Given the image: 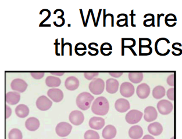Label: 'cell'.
<instances>
[{"label": "cell", "mask_w": 182, "mask_h": 139, "mask_svg": "<svg viewBox=\"0 0 182 139\" xmlns=\"http://www.w3.org/2000/svg\"><path fill=\"white\" fill-rule=\"evenodd\" d=\"M110 110L109 101L105 97L100 96L96 99L91 105L92 112L97 115H105Z\"/></svg>", "instance_id": "6da1fadb"}, {"label": "cell", "mask_w": 182, "mask_h": 139, "mask_svg": "<svg viewBox=\"0 0 182 139\" xmlns=\"http://www.w3.org/2000/svg\"><path fill=\"white\" fill-rule=\"evenodd\" d=\"M94 99V97L89 92H85L80 93L77 96L76 102L77 107L82 110L86 111L91 107L92 101Z\"/></svg>", "instance_id": "7a4b0ae2"}, {"label": "cell", "mask_w": 182, "mask_h": 139, "mask_svg": "<svg viewBox=\"0 0 182 139\" xmlns=\"http://www.w3.org/2000/svg\"><path fill=\"white\" fill-rule=\"evenodd\" d=\"M169 43L170 41L169 39L164 37L157 39L155 43V51L156 54L161 56L168 55L170 51V50L167 48V45Z\"/></svg>", "instance_id": "3957f363"}, {"label": "cell", "mask_w": 182, "mask_h": 139, "mask_svg": "<svg viewBox=\"0 0 182 139\" xmlns=\"http://www.w3.org/2000/svg\"><path fill=\"white\" fill-rule=\"evenodd\" d=\"M90 92L96 95H101L105 89V83L101 78H94L89 84Z\"/></svg>", "instance_id": "277c9868"}, {"label": "cell", "mask_w": 182, "mask_h": 139, "mask_svg": "<svg viewBox=\"0 0 182 139\" xmlns=\"http://www.w3.org/2000/svg\"><path fill=\"white\" fill-rule=\"evenodd\" d=\"M142 112L138 110H132L126 115L125 119L129 124H136L141 121L142 117Z\"/></svg>", "instance_id": "5b68a950"}, {"label": "cell", "mask_w": 182, "mask_h": 139, "mask_svg": "<svg viewBox=\"0 0 182 139\" xmlns=\"http://www.w3.org/2000/svg\"><path fill=\"white\" fill-rule=\"evenodd\" d=\"M72 130V126L70 123L62 122L59 123L55 128L57 135L60 137H66L69 135Z\"/></svg>", "instance_id": "8992f818"}, {"label": "cell", "mask_w": 182, "mask_h": 139, "mask_svg": "<svg viewBox=\"0 0 182 139\" xmlns=\"http://www.w3.org/2000/svg\"><path fill=\"white\" fill-rule=\"evenodd\" d=\"M157 109L162 115H168L173 111V105L168 100H161L157 104Z\"/></svg>", "instance_id": "52a82bcc"}, {"label": "cell", "mask_w": 182, "mask_h": 139, "mask_svg": "<svg viewBox=\"0 0 182 139\" xmlns=\"http://www.w3.org/2000/svg\"><path fill=\"white\" fill-rule=\"evenodd\" d=\"M53 102L47 96H41L36 100V106L41 111H47L52 107Z\"/></svg>", "instance_id": "ba28073f"}, {"label": "cell", "mask_w": 182, "mask_h": 139, "mask_svg": "<svg viewBox=\"0 0 182 139\" xmlns=\"http://www.w3.org/2000/svg\"><path fill=\"white\" fill-rule=\"evenodd\" d=\"M69 121L75 126L80 125L85 120V116L82 112L79 110L72 111L69 116Z\"/></svg>", "instance_id": "9c48e42d"}, {"label": "cell", "mask_w": 182, "mask_h": 139, "mask_svg": "<svg viewBox=\"0 0 182 139\" xmlns=\"http://www.w3.org/2000/svg\"><path fill=\"white\" fill-rule=\"evenodd\" d=\"M134 91L135 89L133 85L130 83L124 82L120 85V94L124 97H130L133 95Z\"/></svg>", "instance_id": "30bf717a"}, {"label": "cell", "mask_w": 182, "mask_h": 139, "mask_svg": "<svg viewBox=\"0 0 182 139\" xmlns=\"http://www.w3.org/2000/svg\"><path fill=\"white\" fill-rule=\"evenodd\" d=\"M11 87L14 91L17 92L18 93H23L26 90L27 83L22 79L16 78L12 81Z\"/></svg>", "instance_id": "8fae6325"}, {"label": "cell", "mask_w": 182, "mask_h": 139, "mask_svg": "<svg viewBox=\"0 0 182 139\" xmlns=\"http://www.w3.org/2000/svg\"><path fill=\"white\" fill-rule=\"evenodd\" d=\"M136 41L134 38H123L122 39V55H124V51L125 48L129 49L134 56H137L136 53L133 49V48L136 45Z\"/></svg>", "instance_id": "7c38bea8"}, {"label": "cell", "mask_w": 182, "mask_h": 139, "mask_svg": "<svg viewBox=\"0 0 182 139\" xmlns=\"http://www.w3.org/2000/svg\"><path fill=\"white\" fill-rule=\"evenodd\" d=\"M49 97L55 103L60 102L63 98V92L58 88H51L47 92Z\"/></svg>", "instance_id": "4fadbf2b"}, {"label": "cell", "mask_w": 182, "mask_h": 139, "mask_svg": "<svg viewBox=\"0 0 182 139\" xmlns=\"http://www.w3.org/2000/svg\"><path fill=\"white\" fill-rule=\"evenodd\" d=\"M136 93L140 99H145L150 95V87L149 85L146 83H141L137 87Z\"/></svg>", "instance_id": "5bb4252c"}, {"label": "cell", "mask_w": 182, "mask_h": 139, "mask_svg": "<svg viewBox=\"0 0 182 139\" xmlns=\"http://www.w3.org/2000/svg\"><path fill=\"white\" fill-rule=\"evenodd\" d=\"M158 117V113L155 107L152 106L147 107L144 110V120L148 122H151L156 120Z\"/></svg>", "instance_id": "9a60e30c"}, {"label": "cell", "mask_w": 182, "mask_h": 139, "mask_svg": "<svg viewBox=\"0 0 182 139\" xmlns=\"http://www.w3.org/2000/svg\"><path fill=\"white\" fill-rule=\"evenodd\" d=\"M115 108L119 113H124L129 110L130 108V105L128 100L121 98L116 101Z\"/></svg>", "instance_id": "2e32d148"}, {"label": "cell", "mask_w": 182, "mask_h": 139, "mask_svg": "<svg viewBox=\"0 0 182 139\" xmlns=\"http://www.w3.org/2000/svg\"><path fill=\"white\" fill-rule=\"evenodd\" d=\"M90 127L94 130H100L105 125V120L104 118L99 117L91 118L89 121Z\"/></svg>", "instance_id": "e0dca14e"}, {"label": "cell", "mask_w": 182, "mask_h": 139, "mask_svg": "<svg viewBox=\"0 0 182 139\" xmlns=\"http://www.w3.org/2000/svg\"><path fill=\"white\" fill-rule=\"evenodd\" d=\"M119 83L117 79L114 78L108 79L106 81V91L110 94H114L119 89Z\"/></svg>", "instance_id": "ac0fdd59"}, {"label": "cell", "mask_w": 182, "mask_h": 139, "mask_svg": "<svg viewBox=\"0 0 182 139\" xmlns=\"http://www.w3.org/2000/svg\"><path fill=\"white\" fill-rule=\"evenodd\" d=\"M79 79L74 76L68 77L65 81V87L69 91H75L79 87Z\"/></svg>", "instance_id": "d6986e66"}, {"label": "cell", "mask_w": 182, "mask_h": 139, "mask_svg": "<svg viewBox=\"0 0 182 139\" xmlns=\"http://www.w3.org/2000/svg\"><path fill=\"white\" fill-rule=\"evenodd\" d=\"M116 133L117 130L115 127L112 125H108L102 130V137L104 139H114L116 135Z\"/></svg>", "instance_id": "ffe728a7"}, {"label": "cell", "mask_w": 182, "mask_h": 139, "mask_svg": "<svg viewBox=\"0 0 182 139\" xmlns=\"http://www.w3.org/2000/svg\"><path fill=\"white\" fill-rule=\"evenodd\" d=\"M148 132L152 135L157 136L161 135L163 132V127L162 125L157 122H152L148 126Z\"/></svg>", "instance_id": "44dd1931"}, {"label": "cell", "mask_w": 182, "mask_h": 139, "mask_svg": "<svg viewBox=\"0 0 182 139\" xmlns=\"http://www.w3.org/2000/svg\"><path fill=\"white\" fill-rule=\"evenodd\" d=\"M142 135L143 129L139 125H134L129 129V136L132 139H140Z\"/></svg>", "instance_id": "7402d4cb"}, {"label": "cell", "mask_w": 182, "mask_h": 139, "mask_svg": "<svg viewBox=\"0 0 182 139\" xmlns=\"http://www.w3.org/2000/svg\"><path fill=\"white\" fill-rule=\"evenodd\" d=\"M21 100V95L17 92H9L6 95V101L10 105L18 104Z\"/></svg>", "instance_id": "603a6c76"}, {"label": "cell", "mask_w": 182, "mask_h": 139, "mask_svg": "<svg viewBox=\"0 0 182 139\" xmlns=\"http://www.w3.org/2000/svg\"><path fill=\"white\" fill-rule=\"evenodd\" d=\"M39 120L35 117L29 118L25 122V126L29 131H36L40 127Z\"/></svg>", "instance_id": "cb8c5ba5"}, {"label": "cell", "mask_w": 182, "mask_h": 139, "mask_svg": "<svg viewBox=\"0 0 182 139\" xmlns=\"http://www.w3.org/2000/svg\"><path fill=\"white\" fill-rule=\"evenodd\" d=\"M15 113L18 117L24 118L28 116L29 114V109L25 104H19L15 109Z\"/></svg>", "instance_id": "d4e9b609"}, {"label": "cell", "mask_w": 182, "mask_h": 139, "mask_svg": "<svg viewBox=\"0 0 182 139\" xmlns=\"http://www.w3.org/2000/svg\"><path fill=\"white\" fill-rule=\"evenodd\" d=\"M61 81L59 78L54 76H49L45 79V84L50 87H58L61 85Z\"/></svg>", "instance_id": "484cf974"}, {"label": "cell", "mask_w": 182, "mask_h": 139, "mask_svg": "<svg viewBox=\"0 0 182 139\" xmlns=\"http://www.w3.org/2000/svg\"><path fill=\"white\" fill-rule=\"evenodd\" d=\"M166 91L164 87L158 85L155 87L152 90V96L156 99H161L165 96Z\"/></svg>", "instance_id": "4316f807"}, {"label": "cell", "mask_w": 182, "mask_h": 139, "mask_svg": "<svg viewBox=\"0 0 182 139\" xmlns=\"http://www.w3.org/2000/svg\"><path fill=\"white\" fill-rule=\"evenodd\" d=\"M129 80L133 83H138L142 81L144 75L142 72H130L129 73Z\"/></svg>", "instance_id": "83f0119b"}, {"label": "cell", "mask_w": 182, "mask_h": 139, "mask_svg": "<svg viewBox=\"0 0 182 139\" xmlns=\"http://www.w3.org/2000/svg\"><path fill=\"white\" fill-rule=\"evenodd\" d=\"M177 18L176 16L173 13H169L168 14L165 18V25L170 27H172L176 25Z\"/></svg>", "instance_id": "f1b7e54d"}, {"label": "cell", "mask_w": 182, "mask_h": 139, "mask_svg": "<svg viewBox=\"0 0 182 139\" xmlns=\"http://www.w3.org/2000/svg\"><path fill=\"white\" fill-rule=\"evenodd\" d=\"M8 138L9 139H22V133L19 129L13 128L9 132Z\"/></svg>", "instance_id": "f546056e"}, {"label": "cell", "mask_w": 182, "mask_h": 139, "mask_svg": "<svg viewBox=\"0 0 182 139\" xmlns=\"http://www.w3.org/2000/svg\"><path fill=\"white\" fill-rule=\"evenodd\" d=\"M152 52V48L148 46H139L138 54L140 56H149Z\"/></svg>", "instance_id": "4dcf8cb0"}, {"label": "cell", "mask_w": 182, "mask_h": 139, "mask_svg": "<svg viewBox=\"0 0 182 139\" xmlns=\"http://www.w3.org/2000/svg\"><path fill=\"white\" fill-rule=\"evenodd\" d=\"M85 139H100V135L96 131L93 130H87L84 135Z\"/></svg>", "instance_id": "1f68e13d"}, {"label": "cell", "mask_w": 182, "mask_h": 139, "mask_svg": "<svg viewBox=\"0 0 182 139\" xmlns=\"http://www.w3.org/2000/svg\"><path fill=\"white\" fill-rule=\"evenodd\" d=\"M148 16H150V18L147 19L143 22V25L145 27H151L155 26V16L152 13H147Z\"/></svg>", "instance_id": "d6a6232c"}, {"label": "cell", "mask_w": 182, "mask_h": 139, "mask_svg": "<svg viewBox=\"0 0 182 139\" xmlns=\"http://www.w3.org/2000/svg\"><path fill=\"white\" fill-rule=\"evenodd\" d=\"M112 50V47L111 43H104L101 45L100 51H101V53L102 55H104L105 56H106L105 52L107 51H111Z\"/></svg>", "instance_id": "836d02e7"}, {"label": "cell", "mask_w": 182, "mask_h": 139, "mask_svg": "<svg viewBox=\"0 0 182 139\" xmlns=\"http://www.w3.org/2000/svg\"><path fill=\"white\" fill-rule=\"evenodd\" d=\"M87 49V47L86 45H85V43H77L75 45V53L79 56V53L81 51H86Z\"/></svg>", "instance_id": "e575fe53"}, {"label": "cell", "mask_w": 182, "mask_h": 139, "mask_svg": "<svg viewBox=\"0 0 182 139\" xmlns=\"http://www.w3.org/2000/svg\"><path fill=\"white\" fill-rule=\"evenodd\" d=\"M116 25L118 27L128 26V17L126 14L124 13V18L120 19L116 22Z\"/></svg>", "instance_id": "d590c367"}, {"label": "cell", "mask_w": 182, "mask_h": 139, "mask_svg": "<svg viewBox=\"0 0 182 139\" xmlns=\"http://www.w3.org/2000/svg\"><path fill=\"white\" fill-rule=\"evenodd\" d=\"M98 75L99 73L98 72H85L84 73L85 78L87 80H93Z\"/></svg>", "instance_id": "8d00e7d4"}, {"label": "cell", "mask_w": 182, "mask_h": 139, "mask_svg": "<svg viewBox=\"0 0 182 139\" xmlns=\"http://www.w3.org/2000/svg\"><path fill=\"white\" fill-rule=\"evenodd\" d=\"M151 39L147 38H139V46H151Z\"/></svg>", "instance_id": "74e56055"}, {"label": "cell", "mask_w": 182, "mask_h": 139, "mask_svg": "<svg viewBox=\"0 0 182 139\" xmlns=\"http://www.w3.org/2000/svg\"><path fill=\"white\" fill-rule=\"evenodd\" d=\"M166 95L169 100L172 101L175 100V88H169L166 92Z\"/></svg>", "instance_id": "f35d334b"}, {"label": "cell", "mask_w": 182, "mask_h": 139, "mask_svg": "<svg viewBox=\"0 0 182 139\" xmlns=\"http://www.w3.org/2000/svg\"><path fill=\"white\" fill-rule=\"evenodd\" d=\"M31 77L36 79H40L44 76V72H31Z\"/></svg>", "instance_id": "ab89813d"}, {"label": "cell", "mask_w": 182, "mask_h": 139, "mask_svg": "<svg viewBox=\"0 0 182 139\" xmlns=\"http://www.w3.org/2000/svg\"><path fill=\"white\" fill-rule=\"evenodd\" d=\"M167 83L170 87L175 86V74H172L170 75L166 79Z\"/></svg>", "instance_id": "60d3db41"}, {"label": "cell", "mask_w": 182, "mask_h": 139, "mask_svg": "<svg viewBox=\"0 0 182 139\" xmlns=\"http://www.w3.org/2000/svg\"><path fill=\"white\" fill-rule=\"evenodd\" d=\"M123 74H124L123 72H110L109 73V74L114 78H119L120 76H122Z\"/></svg>", "instance_id": "b9f144b4"}, {"label": "cell", "mask_w": 182, "mask_h": 139, "mask_svg": "<svg viewBox=\"0 0 182 139\" xmlns=\"http://www.w3.org/2000/svg\"><path fill=\"white\" fill-rule=\"evenodd\" d=\"M12 114V109L8 105H6V118H8Z\"/></svg>", "instance_id": "7bdbcfd3"}, {"label": "cell", "mask_w": 182, "mask_h": 139, "mask_svg": "<svg viewBox=\"0 0 182 139\" xmlns=\"http://www.w3.org/2000/svg\"><path fill=\"white\" fill-rule=\"evenodd\" d=\"M172 49H173V50H175V51H176L178 52V53H179V56H180V55H182V49H181V48H178V47H176V43H173V44H172Z\"/></svg>", "instance_id": "ee69618b"}, {"label": "cell", "mask_w": 182, "mask_h": 139, "mask_svg": "<svg viewBox=\"0 0 182 139\" xmlns=\"http://www.w3.org/2000/svg\"><path fill=\"white\" fill-rule=\"evenodd\" d=\"M130 16H131V25L132 27H136V25L134 24L133 17L134 16L136 15V14L134 13L133 10H132L131 11V13H130Z\"/></svg>", "instance_id": "f6af8a7d"}, {"label": "cell", "mask_w": 182, "mask_h": 139, "mask_svg": "<svg viewBox=\"0 0 182 139\" xmlns=\"http://www.w3.org/2000/svg\"><path fill=\"white\" fill-rule=\"evenodd\" d=\"M89 48L90 49V50H91V51H95V52L97 53V54H98V53H99V51H98V49H97V48H94L92 47V45H91V43H90L89 44Z\"/></svg>", "instance_id": "bcb514c9"}, {"label": "cell", "mask_w": 182, "mask_h": 139, "mask_svg": "<svg viewBox=\"0 0 182 139\" xmlns=\"http://www.w3.org/2000/svg\"><path fill=\"white\" fill-rule=\"evenodd\" d=\"M64 72H60V71H59V72H51L50 73V74H52V75H57V76H62L63 74H64Z\"/></svg>", "instance_id": "7dc6e473"}, {"label": "cell", "mask_w": 182, "mask_h": 139, "mask_svg": "<svg viewBox=\"0 0 182 139\" xmlns=\"http://www.w3.org/2000/svg\"><path fill=\"white\" fill-rule=\"evenodd\" d=\"M164 16V13H162V14H158L157 15V18H158V21H157V23H158V25H157V26H158V27H160V18L161 16Z\"/></svg>", "instance_id": "c3c4849f"}, {"label": "cell", "mask_w": 182, "mask_h": 139, "mask_svg": "<svg viewBox=\"0 0 182 139\" xmlns=\"http://www.w3.org/2000/svg\"><path fill=\"white\" fill-rule=\"evenodd\" d=\"M64 38H62V43H61V55L63 56V52H64V47H65V45H64Z\"/></svg>", "instance_id": "681fc988"}, {"label": "cell", "mask_w": 182, "mask_h": 139, "mask_svg": "<svg viewBox=\"0 0 182 139\" xmlns=\"http://www.w3.org/2000/svg\"><path fill=\"white\" fill-rule=\"evenodd\" d=\"M142 139H155V138H154L153 136H151V135H145V136L143 137Z\"/></svg>", "instance_id": "f907efd6"}, {"label": "cell", "mask_w": 182, "mask_h": 139, "mask_svg": "<svg viewBox=\"0 0 182 139\" xmlns=\"http://www.w3.org/2000/svg\"><path fill=\"white\" fill-rule=\"evenodd\" d=\"M101 11L102 10L101 9H100L99 10V12H98V15L97 20V22H96V27L97 26L98 23V21H99V19H100V15L101 13Z\"/></svg>", "instance_id": "816d5d0a"}, {"label": "cell", "mask_w": 182, "mask_h": 139, "mask_svg": "<svg viewBox=\"0 0 182 139\" xmlns=\"http://www.w3.org/2000/svg\"><path fill=\"white\" fill-rule=\"evenodd\" d=\"M90 13H91V12H90V9H89V12H88V15H87V19H86V23H85V26H87V23H88V21H89V16H90Z\"/></svg>", "instance_id": "f5cc1de1"}, {"label": "cell", "mask_w": 182, "mask_h": 139, "mask_svg": "<svg viewBox=\"0 0 182 139\" xmlns=\"http://www.w3.org/2000/svg\"><path fill=\"white\" fill-rule=\"evenodd\" d=\"M80 12H81V15H82V20H83V25H84V26H85V23H86V22H85V20H84L83 15V12H82V9H80Z\"/></svg>", "instance_id": "db71d44e"}, {"label": "cell", "mask_w": 182, "mask_h": 139, "mask_svg": "<svg viewBox=\"0 0 182 139\" xmlns=\"http://www.w3.org/2000/svg\"><path fill=\"white\" fill-rule=\"evenodd\" d=\"M170 139H175V138H174V137H172Z\"/></svg>", "instance_id": "11a10c76"}, {"label": "cell", "mask_w": 182, "mask_h": 139, "mask_svg": "<svg viewBox=\"0 0 182 139\" xmlns=\"http://www.w3.org/2000/svg\"></svg>", "instance_id": "9f6ffc18"}]
</instances>
